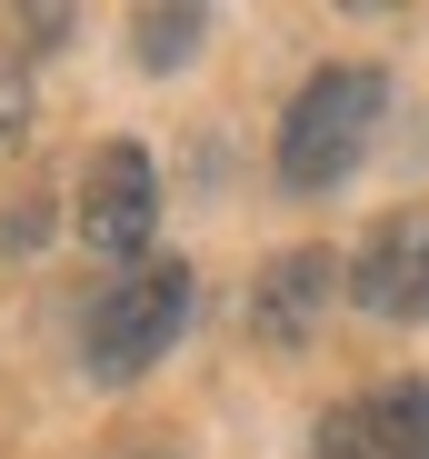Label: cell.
Masks as SVG:
<instances>
[{"label":"cell","mask_w":429,"mask_h":459,"mask_svg":"<svg viewBox=\"0 0 429 459\" xmlns=\"http://www.w3.org/2000/svg\"><path fill=\"white\" fill-rule=\"evenodd\" d=\"M200 30H210L200 11H140V21H130V40H140V70H180V60L200 50Z\"/></svg>","instance_id":"obj_7"},{"label":"cell","mask_w":429,"mask_h":459,"mask_svg":"<svg viewBox=\"0 0 429 459\" xmlns=\"http://www.w3.org/2000/svg\"><path fill=\"white\" fill-rule=\"evenodd\" d=\"M30 120H21V81H0V140H21Z\"/></svg>","instance_id":"obj_10"},{"label":"cell","mask_w":429,"mask_h":459,"mask_svg":"<svg viewBox=\"0 0 429 459\" xmlns=\"http://www.w3.org/2000/svg\"><path fill=\"white\" fill-rule=\"evenodd\" d=\"M190 260H140L130 280H110L81 320V350H90V379H140L150 359H170V340L190 330Z\"/></svg>","instance_id":"obj_2"},{"label":"cell","mask_w":429,"mask_h":459,"mask_svg":"<svg viewBox=\"0 0 429 459\" xmlns=\"http://www.w3.org/2000/svg\"><path fill=\"white\" fill-rule=\"evenodd\" d=\"M380 110H390V81H380L370 60L320 70V81L290 100V120H279V180H290V190H339L349 170L370 160Z\"/></svg>","instance_id":"obj_1"},{"label":"cell","mask_w":429,"mask_h":459,"mask_svg":"<svg viewBox=\"0 0 429 459\" xmlns=\"http://www.w3.org/2000/svg\"><path fill=\"white\" fill-rule=\"evenodd\" d=\"M310 459H429V390L419 379H390V390L339 400L320 420Z\"/></svg>","instance_id":"obj_4"},{"label":"cell","mask_w":429,"mask_h":459,"mask_svg":"<svg viewBox=\"0 0 429 459\" xmlns=\"http://www.w3.org/2000/svg\"><path fill=\"white\" fill-rule=\"evenodd\" d=\"M60 30H70V11H30L21 21V50H60Z\"/></svg>","instance_id":"obj_8"},{"label":"cell","mask_w":429,"mask_h":459,"mask_svg":"<svg viewBox=\"0 0 429 459\" xmlns=\"http://www.w3.org/2000/svg\"><path fill=\"white\" fill-rule=\"evenodd\" d=\"M349 299L380 320H429V210H399L370 230L360 270H349Z\"/></svg>","instance_id":"obj_5"},{"label":"cell","mask_w":429,"mask_h":459,"mask_svg":"<svg viewBox=\"0 0 429 459\" xmlns=\"http://www.w3.org/2000/svg\"><path fill=\"white\" fill-rule=\"evenodd\" d=\"M100 459H180V449H170V439H160V429H140V439H110V449H100Z\"/></svg>","instance_id":"obj_9"},{"label":"cell","mask_w":429,"mask_h":459,"mask_svg":"<svg viewBox=\"0 0 429 459\" xmlns=\"http://www.w3.org/2000/svg\"><path fill=\"white\" fill-rule=\"evenodd\" d=\"M330 290H339V260H330V250H290V260H270V270H260V299H250L260 340H270V350H300L310 320L330 310Z\"/></svg>","instance_id":"obj_6"},{"label":"cell","mask_w":429,"mask_h":459,"mask_svg":"<svg viewBox=\"0 0 429 459\" xmlns=\"http://www.w3.org/2000/svg\"><path fill=\"white\" fill-rule=\"evenodd\" d=\"M150 230H160V170H150L140 140H110L90 160V180H81V240L100 260H140Z\"/></svg>","instance_id":"obj_3"}]
</instances>
